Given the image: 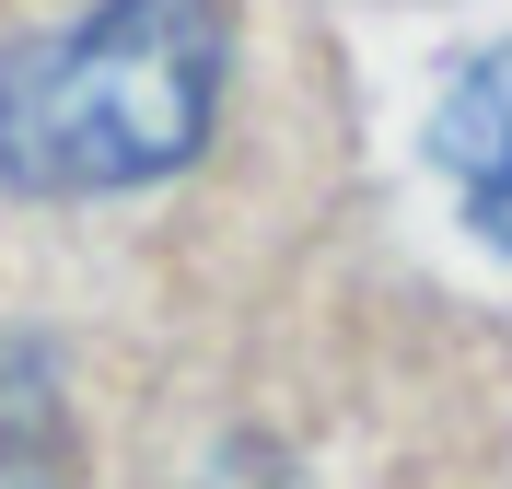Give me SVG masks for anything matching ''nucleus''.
Segmentation results:
<instances>
[{"label": "nucleus", "mask_w": 512, "mask_h": 489, "mask_svg": "<svg viewBox=\"0 0 512 489\" xmlns=\"http://www.w3.org/2000/svg\"><path fill=\"white\" fill-rule=\"evenodd\" d=\"M82 443H70V396L47 373V350L0 338V489H70Z\"/></svg>", "instance_id": "nucleus-3"}, {"label": "nucleus", "mask_w": 512, "mask_h": 489, "mask_svg": "<svg viewBox=\"0 0 512 489\" xmlns=\"http://www.w3.org/2000/svg\"><path fill=\"white\" fill-rule=\"evenodd\" d=\"M431 163H443L454 210L512 257V47H478L431 94Z\"/></svg>", "instance_id": "nucleus-2"}, {"label": "nucleus", "mask_w": 512, "mask_h": 489, "mask_svg": "<svg viewBox=\"0 0 512 489\" xmlns=\"http://www.w3.org/2000/svg\"><path fill=\"white\" fill-rule=\"evenodd\" d=\"M233 70L222 0H94L82 24L0 59V187L12 198H117L198 163Z\"/></svg>", "instance_id": "nucleus-1"}]
</instances>
